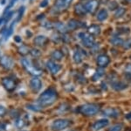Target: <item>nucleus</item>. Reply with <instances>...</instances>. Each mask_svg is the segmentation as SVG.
<instances>
[{"mask_svg":"<svg viewBox=\"0 0 131 131\" xmlns=\"http://www.w3.org/2000/svg\"><path fill=\"white\" fill-rule=\"evenodd\" d=\"M58 99V93L53 88H49L39 96L38 102L40 107H49L52 105Z\"/></svg>","mask_w":131,"mask_h":131,"instance_id":"obj_1","label":"nucleus"},{"mask_svg":"<svg viewBox=\"0 0 131 131\" xmlns=\"http://www.w3.org/2000/svg\"><path fill=\"white\" fill-rule=\"evenodd\" d=\"M100 108L95 104H85L80 107V112L86 116H93L99 113Z\"/></svg>","mask_w":131,"mask_h":131,"instance_id":"obj_2","label":"nucleus"},{"mask_svg":"<svg viewBox=\"0 0 131 131\" xmlns=\"http://www.w3.org/2000/svg\"><path fill=\"white\" fill-rule=\"evenodd\" d=\"M69 125H70V121H69V120L58 119V120H55L54 121H52L51 128L54 131H61V130L65 129V128H67Z\"/></svg>","mask_w":131,"mask_h":131,"instance_id":"obj_3","label":"nucleus"},{"mask_svg":"<svg viewBox=\"0 0 131 131\" xmlns=\"http://www.w3.org/2000/svg\"><path fill=\"white\" fill-rule=\"evenodd\" d=\"M22 64L23 66H24V68L26 69L27 71H28L29 73H31V75H34V76H38L39 75V74L41 73V71L40 69H39L37 68V67L33 66L32 63L30 60H28V59L26 58H23L22 59Z\"/></svg>","mask_w":131,"mask_h":131,"instance_id":"obj_4","label":"nucleus"},{"mask_svg":"<svg viewBox=\"0 0 131 131\" xmlns=\"http://www.w3.org/2000/svg\"><path fill=\"white\" fill-rule=\"evenodd\" d=\"M79 38L81 40V42L85 47L86 48H93L94 46V37L89 33H79Z\"/></svg>","mask_w":131,"mask_h":131,"instance_id":"obj_5","label":"nucleus"},{"mask_svg":"<svg viewBox=\"0 0 131 131\" xmlns=\"http://www.w3.org/2000/svg\"><path fill=\"white\" fill-rule=\"evenodd\" d=\"M30 86L31 88V90L33 91L34 92H38L40 91V89L42 88V82L41 80L39 78V77H32L30 80Z\"/></svg>","mask_w":131,"mask_h":131,"instance_id":"obj_6","label":"nucleus"},{"mask_svg":"<svg viewBox=\"0 0 131 131\" xmlns=\"http://www.w3.org/2000/svg\"><path fill=\"white\" fill-rule=\"evenodd\" d=\"M2 84L4 87L8 91H13L16 88V82L10 77H5L2 79Z\"/></svg>","mask_w":131,"mask_h":131,"instance_id":"obj_7","label":"nucleus"},{"mask_svg":"<svg viewBox=\"0 0 131 131\" xmlns=\"http://www.w3.org/2000/svg\"><path fill=\"white\" fill-rule=\"evenodd\" d=\"M108 124H109V121L107 119H101L93 124L92 128L94 131H99V130L102 129V128H106Z\"/></svg>","mask_w":131,"mask_h":131,"instance_id":"obj_8","label":"nucleus"},{"mask_svg":"<svg viewBox=\"0 0 131 131\" xmlns=\"http://www.w3.org/2000/svg\"><path fill=\"white\" fill-rule=\"evenodd\" d=\"M0 64L4 67V68L7 69H10L13 67L14 65V62L12 58L9 57L7 56H4L0 58Z\"/></svg>","mask_w":131,"mask_h":131,"instance_id":"obj_9","label":"nucleus"},{"mask_svg":"<svg viewBox=\"0 0 131 131\" xmlns=\"http://www.w3.org/2000/svg\"><path fill=\"white\" fill-rule=\"evenodd\" d=\"M97 64L100 68H105L106 66L108 65L109 62H110V59L106 55H100V56L97 57Z\"/></svg>","mask_w":131,"mask_h":131,"instance_id":"obj_10","label":"nucleus"},{"mask_svg":"<svg viewBox=\"0 0 131 131\" xmlns=\"http://www.w3.org/2000/svg\"><path fill=\"white\" fill-rule=\"evenodd\" d=\"M46 67H47V69H49V71L52 75H55V74L58 73L60 71L61 68L60 65H59L58 63H56L53 61H48L46 63Z\"/></svg>","mask_w":131,"mask_h":131,"instance_id":"obj_11","label":"nucleus"},{"mask_svg":"<svg viewBox=\"0 0 131 131\" xmlns=\"http://www.w3.org/2000/svg\"><path fill=\"white\" fill-rule=\"evenodd\" d=\"M86 56V52L83 51L82 49H77L73 53V59L76 63H81L83 60V58Z\"/></svg>","mask_w":131,"mask_h":131,"instance_id":"obj_12","label":"nucleus"},{"mask_svg":"<svg viewBox=\"0 0 131 131\" xmlns=\"http://www.w3.org/2000/svg\"><path fill=\"white\" fill-rule=\"evenodd\" d=\"M98 6H99V3L97 0H90V1H88V3L86 4L85 7L88 12L94 13V12L97 10Z\"/></svg>","mask_w":131,"mask_h":131,"instance_id":"obj_13","label":"nucleus"},{"mask_svg":"<svg viewBox=\"0 0 131 131\" xmlns=\"http://www.w3.org/2000/svg\"><path fill=\"white\" fill-rule=\"evenodd\" d=\"M111 87L115 91H123L128 87V84L122 81H114L110 84Z\"/></svg>","mask_w":131,"mask_h":131,"instance_id":"obj_14","label":"nucleus"},{"mask_svg":"<svg viewBox=\"0 0 131 131\" xmlns=\"http://www.w3.org/2000/svg\"><path fill=\"white\" fill-rule=\"evenodd\" d=\"M67 27H69L72 30H75V29L79 28V27H84L85 24L81 22V21H78L75 20H69V22L67 23Z\"/></svg>","mask_w":131,"mask_h":131,"instance_id":"obj_15","label":"nucleus"},{"mask_svg":"<svg viewBox=\"0 0 131 131\" xmlns=\"http://www.w3.org/2000/svg\"><path fill=\"white\" fill-rule=\"evenodd\" d=\"M47 42V38L44 35H39L34 39V44L38 47H43Z\"/></svg>","mask_w":131,"mask_h":131,"instance_id":"obj_16","label":"nucleus"},{"mask_svg":"<svg viewBox=\"0 0 131 131\" xmlns=\"http://www.w3.org/2000/svg\"><path fill=\"white\" fill-rule=\"evenodd\" d=\"M71 2L72 0H56L55 5L59 9H65V8L68 7Z\"/></svg>","mask_w":131,"mask_h":131,"instance_id":"obj_17","label":"nucleus"},{"mask_svg":"<svg viewBox=\"0 0 131 131\" xmlns=\"http://www.w3.org/2000/svg\"><path fill=\"white\" fill-rule=\"evenodd\" d=\"M105 115L107 116V117H113V118H115L119 115V112L118 110H116L115 108H107L105 109L104 112H103Z\"/></svg>","mask_w":131,"mask_h":131,"instance_id":"obj_18","label":"nucleus"},{"mask_svg":"<svg viewBox=\"0 0 131 131\" xmlns=\"http://www.w3.org/2000/svg\"><path fill=\"white\" fill-rule=\"evenodd\" d=\"M88 33L91 35H99L101 33V28L97 25H91L88 28Z\"/></svg>","mask_w":131,"mask_h":131,"instance_id":"obj_19","label":"nucleus"},{"mask_svg":"<svg viewBox=\"0 0 131 131\" xmlns=\"http://www.w3.org/2000/svg\"><path fill=\"white\" fill-rule=\"evenodd\" d=\"M74 10H75L76 14H78V15H80V16L85 15V14L86 13V12H88L85 6L82 5L81 4H78V5H76L75 7H74Z\"/></svg>","mask_w":131,"mask_h":131,"instance_id":"obj_20","label":"nucleus"},{"mask_svg":"<svg viewBox=\"0 0 131 131\" xmlns=\"http://www.w3.org/2000/svg\"><path fill=\"white\" fill-rule=\"evenodd\" d=\"M107 18V12L105 9L101 10L97 14V20L99 21H103Z\"/></svg>","mask_w":131,"mask_h":131,"instance_id":"obj_21","label":"nucleus"},{"mask_svg":"<svg viewBox=\"0 0 131 131\" xmlns=\"http://www.w3.org/2000/svg\"><path fill=\"white\" fill-rule=\"evenodd\" d=\"M52 57L53 58L54 60L60 61L61 59L63 58V53L60 51V50H54V51L52 53Z\"/></svg>","mask_w":131,"mask_h":131,"instance_id":"obj_22","label":"nucleus"},{"mask_svg":"<svg viewBox=\"0 0 131 131\" xmlns=\"http://www.w3.org/2000/svg\"><path fill=\"white\" fill-rule=\"evenodd\" d=\"M18 53H19L20 55H22V56H25V55L28 54V53L30 52L31 50L29 49V48L27 47V46L22 45V46H20V47H18Z\"/></svg>","mask_w":131,"mask_h":131,"instance_id":"obj_23","label":"nucleus"},{"mask_svg":"<svg viewBox=\"0 0 131 131\" xmlns=\"http://www.w3.org/2000/svg\"><path fill=\"white\" fill-rule=\"evenodd\" d=\"M103 75H104V71L102 69V68H100L99 69H97V71H96L95 74L93 76L92 79L93 80H99L101 77H103Z\"/></svg>","mask_w":131,"mask_h":131,"instance_id":"obj_24","label":"nucleus"},{"mask_svg":"<svg viewBox=\"0 0 131 131\" xmlns=\"http://www.w3.org/2000/svg\"><path fill=\"white\" fill-rule=\"evenodd\" d=\"M123 41H124L123 40H122L121 38H119V37H114L110 40V42L115 46H122Z\"/></svg>","mask_w":131,"mask_h":131,"instance_id":"obj_25","label":"nucleus"},{"mask_svg":"<svg viewBox=\"0 0 131 131\" xmlns=\"http://www.w3.org/2000/svg\"><path fill=\"white\" fill-rule=\"evenodd\" d=\"M55 27L57 28V30L61 32V33H65L66 32V26L62 24V23H56L55 24Z\"/></svg>","mask_w":131,"mask_h":131,"instance_id":"obj_26","label":"nucleus"},{"mask_svg":"<svg viewBox=\"0 0 131 131\" xmlns=\"http://www.w3.org/2000/svg\"><path fill=\"white\" fill-rule=\"evenodd\" d=\"M122 128H123V127H122V124H115V125H114L113 127H111L109 131H122Z\"/></svg>","mask_w":131,"mask_h":131,"instance_id":"obj_27","label":"nucleus"},{"mask_svg":"<svg viewBox=\"0 0 131 131\" xmlns=\"http://www.w3.org/2000/svg\"><path fill=\"white\" fill-rule=\"evenodd\" d=\"M126 9L125 8H119V9L116 10L115 13V17H121L124 14V12H125Z\"/></svg>","mask_w":131,"mask_h":131,"instance_id":"obj_28","label":"nucleus"},{"mask_svg":"<svg viewBox=\"0 0 131 131\" xmlns=\"http://www.w3.org/2000/svg\"><path fill=\"white\" fill-rule=\"evenodd\" d=\"M30 53L31 56H34V57H38V56H40V51L39 49H37V48H32L30 51Z\"/></svg>","mask_w":131,"mask_h":131,"instance_id":"obj_29","label":"nucleus"},{"mask_svg":"<svg viewBox=\"0 0 131 131\" xmlns=\"http://www.w3.org/2000/svg\"><path fill=\"white\" fill-rule=\"evenodd\" d=\"M25 125V121L23 119H18L16 121V127L18 128H23Z\"/></svg>","mask_w":131,"mask_h":131,"instance_id":"obj_30","label":"nucleus"},{"mask_svg":"<svg viewBox=\"0 0 131 131\" xmlns=\"http://www.w3.org/2000/svg\"><path fill=\"white\" fill-rule=\"evenodd\" d=\"M122 46H123L124 48H126V49L130 48H131V39H128V40H126V41H124Z\"/></svg>","mask_w":131,"mask_h":131,"instance_id":"obj_31","label":"nucleus"},{"mask_svg":"<svg viewBox=\"0 0 131 131\" xmlns=\"http://www.w3.org/2000/svg\"><path fill=\"white\" fill-rule=\"evenodd\" d=\"M24 12H25V7L24 6H21L18 10V20H19L21 18H22L23 14H24Z\"/></svg>","mask_w":131,"mask_h":131,"instance_id":"obj_32","label":"nucleus"},{"mask_svg":"<svg viewBox=\"0 0 131 131\" xmlns=\"http://www.w3.org/2000/svg\"><path fill=\"white\" fill-rule=\"evenodd\" d=\"M117 7V3L115 1H112L108 5V8L110 10H115V8Z\"/></svg>","mask_w":131,"mask_h":131,"instance_id":"obj_33","label":"nucleus"},{"mask_svg":"<svg viewBox=\"0 0 131 131\" xmlns=\"http://www.w3.org/2000/svg\"><path fill=\"white\" fill-rule=\"evenodd\" d=\"M6 113V109L3 106H0V116H4Z\"/></svg>","mask_w":131,"mask_h":131,"instance_id":"obj_34","label":"nucleus"},{"mask_svg":"<svg viewBox=\"0 0 131 131\" xmlns=\"http://www.w3.org/2000/svg\"><path fill=\"white\" fill-rule=\"evenodd\" d=\"M12 14H13V12H8L7 15H6V17H5V21H8V20H9L10 19L12 18Z\"/></svg>","mask_w":131,"mask_h":131,"instance_id":"obj_35","label":"nucleus"},{"mask_svg":"<svg viewBox=\"0 0 131 131\" xmlns=\"http://www.w3.org/2000/svg\"><path fill=\"white\" fill-rule=\"evenodd\" d=\"M47 5H48L47 0H43L40 3V7H46V6H47Z\"/></svg>","mask_w":131,"mask_h":131,"instance_id":"obj_36","label":"nucleus"},{"mask_svg":"<svg viewBox=\"0 0 131 131\" xmlns=\"http://www.w3.org/2000/svg\"><path fill=\"white\" fill-rule=\"evenodd\" d=\"M28 107L29 108H31V109H32L33 111H39V107H35V106H28Z\"/></svg>","mask_w":131,"mask_h":131,"instance_id":"obj_37","label":"nucleus"},{"mask_svg":"<svg viewBox=\"0 0 131 131\" xmlns=\"http://www.w3.org/2000/svg\"><path fill=\"white\" fill-rule=\"evenodd\" d=\"M12 30H13V27H10V29H9V31H8L7 32V34H6V36H7V37H9L10 36V34H12Z\"/></svg>","mask_w":131,"mask_h":131,"instance_id":"obj_38","label":"nucleus"},{"mask_svg":"<svg viewBox=\"0 0 131 131\" xmlns=\"http://www.w3.org/2000/svg\"><path fill=\"white\" fill-rule=\"evenodd\" d=\"M14 40H15L16 42H20L21 41V38L19 36H15L14 37Z\"/></svg>","mask_w":131,"mask_h":131,"instance_id":"obj_39","label":"nucleus"},{"mask_svg":"<svg viewBox=\"0 0 131 131\" xmlns=\"http://www.w3.org/2000/svg\"><path fill=\"white\" fill-rule=\"evenodd\" d=\"M45 18V14H40V15L37 16V20H42Z\"/></svg>","mask_w":131,"mask_h":131,"instance_id":"obj_40","label":"nucleus"},{"mask_svg":"<svg viewBox=\"0 0 131 131\" xmlns=\"http://www.w3.org/2000/svg\"><path fill=\"white\" fill-rule=\"evenodd\" d=\"M126 119L127 120H129V121H131V112L129 113H128V115H126Z\"/></svg>","mask_w":131,"mask_h":131,"instance_id":"obj_41","label":"nucleus"},{"mask_svg":"<svg viewBox=\"0 0 131 131\" xmlns=\"http://www.w3.org/2000/svg\"><path fill=\"white\" fill-rule=\"evenodd\" d=\"M126 77H127V79H128V80H131V72L127 74V75H126Z\"/></svg>","mask_w":131,"mask_h":131,"instance_id":"obj_42","label":"nucleus"},{"mask_svg":"<svg viewBox=\"0 0 131 131\" xmlns=\"http://www.w3.org/2000/svg\"><path fill=\"white\" fill-rule=\"evenodd\" d=\"M16 1H17V0H12V3H10V5L7 7V9H8V8H9V7H10V6H12V5H13V4L15 3Z\"/></svg>","mask_w":131,"mask_h":131,"instance_id":"obj_43","label":"nucleus"},{"mask_svg":"<svg viewBox=\"0 0 131 131\" xmlns=\"http://www.w3.org/2000/svg\"><path fill=\"white\" fill-rule=\"evenodd\" d=\"M26 33H27V36H28V37H30L31 35V33L30 31H27Z\"/></svg>","mask_w":131,"mask_h":131,"instance_id":"obj_44","label":"nucleus"},{"mask_svg":"<svg viewBox=\"0 0 131 131\" xmlns=\"http://www.w3.org/2000/svg\"><path fill=\"white\" fill-rule=\"evenodd\" d=\"M1 3L3 4V5H5V0H1Z\"/></svg>","mask_w":131,"mask_h":131,"instance_id":"obj_45","label":"nucleus"},{"mask_svg":"<svg viewBox=\"0 0 131 131\" xmlns=\"http://www.w3.org/2000/svg\"><path fill=\"white\" fill-rule=\"evenodd\" d=\"M128 1H129V2H131V0H128Z\"/></svg>","mask_w":131,"mask_h":131,"instance_id":"obj_46","label":"nucleus"},{"mask_svg":"<svg viewBox=\"0 0 131 131\" xmlns=\"http://www.w3.org/2000/svg\"><path fill=\"white\" fill-rule=\"evenodd\" d=\"M30 1H31H31H33V0H30Z\"/></svg>","mask_w":131,"mask_h":131,"instance_id":"obj_47","label":"nucleus"},{"mask_svg":"<svg viewBox=\"0 0 131 131\" xmlns=\"http://www.w3.org/2000/svg\"><path fill=\"white\" fill-rule=\"evenodd\" d=\"M71 131H73V130H71Z\"/></svg>","mask_w":131,"mask_h":131,"instance_id":"obj_48","label":"nucleus"}]
</instances>
